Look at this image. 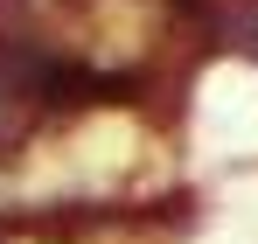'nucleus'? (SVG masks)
Listing matches in <instances>:
<instances>
[{"instance_id":"obj_1","label":"nucleus","mask_w":258,"mask_h":244,"mask_svg":"<svg viewBox=\"0 0 258 244\" xmlns=\"http://www.w3.org/2000/svg\"><path fill=\"white\" fill-rule=\"evenodd\" d=\"M161 7H174V14H181V21H196V14H203V7H210V0H161Z\"/></svg>"}]
</instances>
